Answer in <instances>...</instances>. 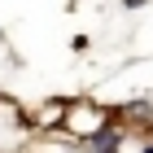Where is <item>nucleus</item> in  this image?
I'll return each mask as SVG.
<instances>
[{"label": "nucleus", "instance_id": "1", "mask_svg": "<svg viewBox=\"0 0 153 153\" xmlns=\"http://www.w3.org/2000/svg\"><path fill=\"white\" fill-rule=\"evenodd\" d=\"M144 153H153V149H144Z\"/></svg>", "mask_w": 153, "mask_h": 153}]
</instances>
